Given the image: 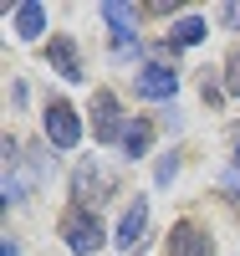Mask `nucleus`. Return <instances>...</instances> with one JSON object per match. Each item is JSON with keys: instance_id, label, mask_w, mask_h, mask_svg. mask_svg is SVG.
Here are the masks:
<instances>
[{"instance_id": "obj_7", "label": "nucleus", "mask_w": 240, "mask_h": 256, "mask_svg": "<svg viewBox=\"0 0 240 256\" xmlns=\"http://www.w3.org/2000/svg\"><path fill=\"white\" fill-rule=\"evenodd\" d=\"M102 20L113 26V41H118V52L138 46V36H133V6H123V0H107V6H102Z\"/></svg>"}, {"instance_id": "obj_2", "label": "nucleus", "mask_w": 240, "mask_h": 256, "mask_svg": "<svg viewBox=\"0 0 240 256\" xmlns=\"http://www.w3.org/2000/svg\"><path fill=\"white\" fill-rule=\"evenodd\" d=\"M123 134H128V123H123V108H118V98L113 92H97L92 98V138L97 144H123Z\"/></svg>"}, {"instance_id": "obj_17", "label": "nucleus", "mask_w": 240, "mask_h": 256, "mask_svg": "<svg viewBox=\"0 0 240 256\" xmlns=\"http://www.w3.org/2000/svg\"><path fill=\"white\" fill-rule=\"evenodd\" d=\"M235 164H240V134H235Z\"/></svg>"}, {"instance_id": "obj_5", "label": "nucleus", "mask_w": 240, "mask_h": 256, "mask_svg": "<svg viewBox=\"0 0 240 256\" xmlns=\"http://www.w3.org/2000/svg\"><path fill=\"white\" fill-rule=\"evenodd\" d=\"M210 251H215V241L194 220H179V226L169 230V256H210Z\"/></svg>"}, {"instance_id": "obj_3", "label": "nucleus", "mask_w": 240, "mask_h": 256, "mask_svg": "<svg viewBox=\"0 0 240 256\" xmlns=\"http://www.w3.org/2000/svg\"><path fill=\"white\" fill-rule=\"evenodd\" d=\"M46 138H51L56 148H77V138H82V118H77L72 102H51V108H46Z\"/></svg>"}, {"instance_id": "obj_11", "label": "nucleus", "mask_w": 240, "mask_h": 256, "mask_svg": "<svg viewBox=\"0 0 240 256\" xmlns=\"http://www.w3.org/2000/svg\"><path fill=\"white\" fill-rule=\"evenodd\" d=\"M148 144H154V123L148 118H128V134H123V154L128 159H143Z\"/></svg>"}, {"instance_id": "obj_10", "label": "nucleus", "mask_w": 240, "mask_h": 256, "mask_svg": "<svg viewBox=\"0 0 240 256\" xmlns=\"http://www.w3.org/2000/svg\"><path fill=\"white\" fill-rule=\"evenodd\" d=\"M41 31H46V6H36V0L15 6V36L20 41H36Z\"/></svg>"}, {"instance_id": "obj_4", "label": "nucleus", "mask_w": 240, "mask_h": 256, "mask_svg": "<svg viewBox=\"0 0 240 256\" xmlns=\"http://www.w3.org/2000/svg\"><path fill=\"white\" fill-rule=\"evenodd\" d=\"M133 88H138L143 98L164 102V98H174V92H179V72H174V67H164V62H148V67L133 77Z\"/></svg>"}, {"instance_id": "obj_13", "label": "nucleus", "mask_w": 240, "mask_h": 256, "mask_svg": "<svg viewBox=\"0 0 240 256\" xmlns=\"http://www.w3.org/2000/svg\"><path fill=\"white\" fill-rule=\"evenodd\" d=\"M225 92H240V46H235V56L225 62Z\"/></svg>"}, {"instance_id": "obj_8", "label": "nucleus", "mask_w": 240, "mask_h": 256, "mask_svg": "<svg viewBox=\"0 0 240 256\" xmlns=\"http://www.w3.org/2000/svg\"><path fill=\"white\" fill-rule=\"evenodd\" d=\"M51 67H56V77L82 82V56H77V41L72 36H51Z\"/></svg>"}, {"instance_id": "obj_6", "label": "nucleus", "mask_w": 240, "mask_h": 256, "mask_svg": "<svg viewBox=\"0 0 240 256\" xmlns=\"http://www.w3.org/2000/svg\"><path fill=\"white\" fill-rule=\"evenodd\" d=\"M143 230H148V200L133 195V205H128V210H123V220H118V246H123V251H133V246L143 241Z\"/></svg>"}, {"instance_id": "obj_15", "label": "nucleus", "mask_w": 240, "mask_h": 256, "mask_svg": "<svg viewBox=\"0 0 240 256\" xmlns=\"http://www.w3.org/2000/svg\"><path fill=\"white\" fill-rule=\"evenodd\" d=\"M220 184H225V190H230V195H235V200H240V174H225V180H220Z\"/></svg>"}, {"instance_id": "obj_9", "label": "nucleus", "mask_w": 240, "mask_h": 256, "mask_svg": "<svg viewBox=\"0 0 240 256\" xmlns=\"http://www.w3.org/2000/svg\"><path fill=\"white\" fill-rule=\"evenodd\" d=\"M113 174H107V169H92V164H82L77 169V200H87V195H92V200H102V195H113Z\"/></svg>"}, {"instance_id": "obj_1", "label": "nucleus", "mask_w": 240, "mask_h": 256, "mask_svg": "<svg viewBox=\"0 0 240 256\" xmlns=\"http://www.w3.org/2000/svg\"><path fill=\"white\" fill-rule=\"evenodd\" d=\"M61 241H67L77 256H92L97 246H102V226H97V216L87 205H72L67 216H61Z\"/></svg>"}, {"instance_id": "obj_14", "label": "nucleus", "mask_w": 240, "mask_h": 256, "mask_svg": "<svg viewBox=\"0 0 240 256\" xmlns=\"http://www.w3.org/2000/svg\"><path fill=\"white\" fill-rule=\"evenodd\" d=\"M220 20H225L230 31H240V6H225V10H220Z\"/></svg>"}, {"instance_id": "obj_16", "label": "nucleus", "mask_w": 240, "mask_h": 256, "mask_svg": "<svg viewBox=\"0 0 240 256\" xmlns=\"http://www.w3.org/2000/svg\"><path fill=\"white\" fill-rule=\"evenodd\" d=\"M0 256H20V251H15V241H5V246H0Z\"/></svg>"}, {"instance_id": "obj_12", "label": "nucleus", "mask_w": 240, "mask_h": 256, "mask_svg": "<svg viewBox=\"0 0 240 256\" xmlns=\"http://www.w3.org/2000/svg\"><path fill=\"white\" fill-rule=\"evenodd\" d=\"M210 31H205V20L200 16H189V20H179V26H174V46H200Z\"/></svg>"}]
</instances>
